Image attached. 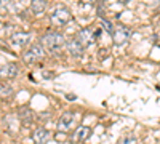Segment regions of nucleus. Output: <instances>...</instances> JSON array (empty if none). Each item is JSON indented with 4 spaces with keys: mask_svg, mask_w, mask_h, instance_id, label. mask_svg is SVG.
<instances>
[{
    "mask_svg": "<svg viewBox=\"0 0 160 144\" xmlns=\"http://www.w3.org/2000/svg\"><path fill=\"white\" fill-rule=\"evenodd\" d=\"M40 45L45 47L50 51H53V53H58V51H61L64 48L66 38L59 32H48V34H45L42 38H40Z\"/></svg>",
    "mask_w": 160,
    "mask_h": 144,
    "instance_id": "nucleus-1",
    "label": "nucleus"
},
{
    "mask_svg": "<svg viewBox=\"0 0 160 144\" xmlns=\"http://www.w3.org/2000/svg\"><path fill=\"white\" fill-rule=\"evenodd\" d=\"M50 19H51L53 24L64 26V24H68L72 19V15L64 5H56V7H53V10L50 13Z\"/></svg>",
    "mask_w": 160,
    "mask_h": 144,
    "instance_id": "nucleus-2",
    "label": "nucleus"
},
{
    "mask_svg": "<svg viewBox=\"0 0 160 144\" xmlns=\"http://www.w3.org/2000/svg\"><path fill=\"white\" fill-rule=\"evenodd\" d=\"M77 119H78V115L72 111H68V112H64L61 117H59V120H58V132H71V130L77 125Z\"/></svg>",
    "mask_w": 160,
    "mask_h": 144,
    "instance_id": "nucleus-3",
    "label": "nucleus"
},
{
    "mask_svg": "<svg viewBox=\"0 0 160 144\" xmlns=\"http://www.w3.org/2000/svg\"><path fill=\"white\" fill-rule=\"evenodd\" d=\"M98 35H99V31H93V29H90V27H85V29H82V31H78V34H77L75 37H77V40L82 43L83 47H90V45L95 43V40H96Z\"/></svg>",
    "mask_w": 160,
    "mask_h": 144,
    "instance_id": "nucleus-4",
    "label": "nucleus"
},
{
    "mask_svg": "<svg viewBox=\"0 0 160 144\" xmlns=\"http://www.w3.org/2000/svg\"><path fill=\"white\" fill-rule=\"evenodd\" d=\"M43 56H45V51H43L42 45L37 43V45H32L28 51H26L24 56H22V59H24V62H28V64H34L35 61L42 59Z\"/></svg>",
    "mask_w": 160,
    "mask_h": 144,
    "instance_id": "nucleus-5",
    "label": "nucleus"
},
{
    "mask_svg": "<svg viewBox=\"0 0 160 144\" xmlns=\"http://www.w3.org/2000/svg\"><path fill=\"white\" fill-rule=\"evenodd\" d=\"M130 35H131L130 29H127L125 26H117V27L114 29V32H112V42L117 47H120V45H123L128 40Z\"/></svg>",
    "mask_w": 160,
    "mask_h": 144,
    "instance_id": "nucleus-6",
    "label": "nucleus"
},
{
    "mask_svg": "<svg viewBox=\"0 0 160 144\" xmlns=\"http://www.w3.org/2000/svg\"><path fill=\"white\" fill-rule=\"evenodd\" d=\"M68 50H69V53H71L74 58H80V56L83 55L85 47L80 43V42L77 40V37H75V38H71V40L68 42Z\"/></svg>",
    "mask_w": 160,
    "mask_h": 144,
    "instance_id": "nucleus-7",
    "label": "nucleus"
},
{
    "mask_svg": "<svg viewBox=\"0 0 160 144\" xmlns=\"http://www.w3.org/2000/svg\"><path fill=\"white\" fill-rule=\"evenodd\" d=\"M90 136H91V128H88V127H78L74 132V135H72V139L75 142H83Z\"/></svg>",
    "mask_w": 160,
    "mask_h": 144,
    "instance_id": "nucleus-8",
    "label": "nucleus"
},
{
    "mask_svg": "<svg viewBox=\"0 0 160 144\" xmlns=\"http://www.w3.org/2000/svg\"><path fill=\"white\" fill-rule=\"evenodd\" d=\"M18 75V66L16 64H5L0 67V78H13Z\"/></svg>",
    "mask_w": 160,
    "mask_h": 144,
    "instance_id": "nucleus-9",
    "label": "nucleus"
},
{
    "mask_svg": "<svg viewBox=\"0 0 160 144\" xmlns=\"http://www.w3.org/2000/svg\"><path fill=\"white\" fill-rule=\"evenodd\" d=\"M48 136H50V133L47 132L45 128H35L32 132V139H34L35 144H45Z\"/></svg>",
    "mask_w": 160,
    "mask_h": 144,
    "instance_id": "nucleus-10",
    "label": "nucleus"
},
{
    "mask_svg": "<svg viewBox=\"0 0 160 144\" xmlns=\"http://www.w3.org/2000/svg\"><path fill=\"white\" fill-rule=\"evenodd\" d=\"M29 40H31V34L28 32H18L11 35L13 45H18V47H24L26 43H29Z\"/></svg>",
    "mask_w": 160,
    "mask_h": 144,
    "instance_id": "nucleus-11",
    "label": "nucleus"
},
{
    "mask_svg": "<svg viewBox=\"0 0 160 144\" xmlns=\"http://www.w3.org/2000/svg\"><path fill=\"white\" fill-rule=\"evenodd\" d=\"M45 8H47V2H45V0H32V2H31V11L34 13L35 16L43 15Z\"/></svg>",
    "mask_w": 160,
    "mask_h": 144,
    "instance_id": "nucleus-12",
    "label": "nucleus"
},
{
    "mask_svg": "<svg viewBox=\"0 0 160 144\" xmlns=\"http://www.w3.org/2000/svg\"><path fill=\"white\" fill-rule=\"evenodd\" d=\"M10 95H11V87L5 83L0 85V98H8Z\"/></svg>",
    "mask_w": 160,
    "mask_h": 144,
    "instance_id": "nucleus-13",
    "label": "nucleus"
},
{
    "mask_svg": "<svg viewBox=\"0 0 160 144\" xmlns=\"http://www.w3.org/2000/svg\"><path fill=\"white\" fill-rule=\"evenodd\" d=\"M101 27H102L106 32H109V34L114 32V26H112V22L108 21V19H101Z\"/></svg>",
    "mask_w": 160,
    "mask_h": 144,
    "instance_id": "nucleus-14",
    "label": "nucleus"
},
{
    "mask_svg": "<svg viewBox=\"0 0 160 144\" xmlns=\"http://www.w3.org/2000/svg\"><path fill=\"white\" fill-rule=\"evenodd\" d=\"M118 144H136V138H133V136H127V138H122L120 139Z\"/></svg>",
    "mask_w": 160,
    "mask_h": 144,
    "instance_id": "nucleus-15",
    "label": "nucleus"
},
{
    "mask_svg": "<svg viewBox=\"0 0 160 144\" xmlns=\"http://www.w3.org/2000/svg\"><path fill=\"white\" fill-rule=\"evenodd\" d=\"M80 3L82 5H91V3H95V0H80Z\"/></svg>",
    "mask_w": 160,
    "mask_h": 144,
    "instance_id": "nucleus-16",
    "label": "nucleus"
},
{
    "mask_svg": "<svg viewBox=\"0 0 160 144\" xmlns=\"http://www.w3.org/2000/svg\"><path fill=\"white\" fill-rule=\"evenodd\" d=\"M117 2H120V3H127V2H130V0H117Z\"/></svg>",
    "mask_w": 160,
    "mask_h": 144,
    "instance_id": "nucleus-17",
    "label": "nucleus"
},
{
    "mask_svg": "<svg viewBox=\"0 0 160 144\" xmlns=\"http://www.w3.org/2000/svg\"><path fill=\"white\" fill-rule=\"evenodd\" d=\"M158 47H160V45H158Z\"/></svg>",
    "mask_w": 160,
    "mask_h": 144,
    "instance_id": "nucleus-18",
    "label": "nucleus"
}]
</instances>
